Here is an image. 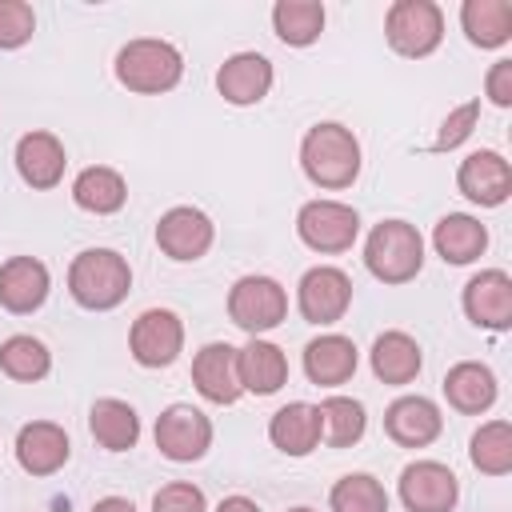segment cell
Masks as SVG:
<instances>
[{"label": "cell", "instance_id": "1", "mask_svg": "<svg viewBox=\"0 0 512 512\" xmlns=\"http://www.w3.org/2000/svg\"><path fill=\"white\" fill-rule=\"evenodd\" d=\"M300 164L320 188H348L360 172V144L344 124H316L300 144Z\"/></svg>", "mask_w": 512, "mask_h": 512}, {"label": "cell", "instance_id": "2", "mask_svg": "<svg viewBox=\"0 0 512 512\" xmlns=\"http://www.w3.org/2000/svg\"><path fill=\"white\" fill-rule=\"evenodd\" d=\"M68 288H72L76 304L104 312V308H116V304L128 296V288H132V268H128V260H124L120 252H112V248H88V252H80V256L72 260V268H68Z\"/></svg>", "mask_w": 512, "mask_h": 512}, {"label": "cell", "instance_id": "3", "mask_svg": "<svg viewBox=\"0 0 512 512\" xmlns=\"http://www.w3.org/2000/svg\"><path fill=\"white\" fill-rule=\"evenodd\" d=\"M364 264L384 284H404L424 264V240L404 220H380L364 244Z\"/></svg>", "mask_w": 512, "mask_h": 512}, {"label": "cell", "instance_id": "4", "mask_svg": "<svg viewBox=\"0 0 512 512\" xmlns=\"http://www.w3.org/2000/svg\"><path fill=\"white\" fill-rule=\"evenodd\" d=\"M180 72H184V60H180V52H176L168 40L144 36V40L124 44L120 56H116V76H120V84L132 88V92H144V96L176 88V84H180Z\"/></svg>", "mask_w": 512, "mask_h": 512}, {"label": "cell", "instance_id": "5", "mask_svg": "<svg viewBox=\"0 0 512 512\" xmlns=\"http://www.w3.org/2000/svg\"><path fill=\"white\" fill-rule=\"evenodd\" d=\"M384 32H388V44L400 56H428V52L440 48L444 16H440V8L432 0H396L388 8Z\"/></svg>", "mask_w": 512, "mask_h": 512}, {"label": "cell", "instance_id": "6", "mask_svg": "<svg viewBox=\"0 0 512 512\" xmlns=\"http://www.w3.org/2000/svg\"><path fill=\"white\" fill-rule=\"evenodd\" d=\"M288 312V296L272 276H240L228 292V316L232 324H240L244 332H268L284 320Z\"/></svg>", "mask_w": 512, "mask_h": 512}, {"label": "cell", "instance_id": "7", "mask_svg": "<svg viewBox=\"0 0 512 512\" xmlns=\"http://www.w3.org/2000/svg\"><path fill=\"white\" fill-rule=\"evenodd\" d=\"M296 232L316 252H344L360 232V216L340 200H308L296 216Z\"/></svg>", "mask_w": 512, "mask_h": 512}, {"label": "cell", "instance_id": "8", "mask_svg": "<svg viewBox=\"0 0 512 512\" xmlns=\"http://www.w3.org/2000/svg\"><path fill=\"white\" fill-rule=\"evenodd\" d=\"M212 444V420L192 404H172L156 420V448L168 460H200Z\"/></svg>", "mask_w": 512, "mask_h": 512}, {"label": "cell", "instance_id": "9", "mask_svg": "<svg viewBox=\"0 0 512 512\" xmlns=\"http://www.w3.org/2000/svg\"><path fill=\"white\" fill-rule=\"evenodd\" d=\"M128 344H132V356H136L144 368H164V364H172V360L180 356V348H184V324H180V316L168 312V308H148V312L136 316Z\"/></svg>", "mask_w": 512, "mask_h": 512}, {"label": "cell", "instance_id": "10", "mask_svg": "<svg viewBox=\"0 0 512 512\" xmlns=\"http://www.w3.org/2000/svg\"><path fill=\"white\" fill-rule=\"evenodd\" d=\"M460 488L452 468L436 460H416L400 472V500L408 512H452Z\"/></svg>", "mask_w": 512, "mask_h": 512}, {"label": "cell", "instance_id": "11", "mask_svg": "<svg viewBox=\"0 0 512 512\" xmlns=\"http://www.w3.org/2000/svg\"><path fill=\"white\" fill-rule=\"evenodd\" d=\"M300 316L312 324H336L352 304V280L340 268H308L300 280Z\"/></svg>", "mask_w": 512, "mask_h": 512}, {"label": "cell", "instance_id": "12", "mask_svg": "<svg viewBox=\"0 0 512 512\" xmlns=\"http://www.w3.org/2000/svg\"><path fill=\"white\" fill-rule=\"evenodd\" d=\"M156 244L172 260H200L212 248V220L200 208H172L156 224Z\"/></svg>", "mask_w": 512, "mask_h": 512}, {"label": "cell", "instance_id": "13", "mask_svg": "<svg viewBox=\"0 0 512 512\" xmlns=\"http://www.w3.org/2000/svg\"><path fill=\"white\" fill-rule=\"evenodd\" d=\"M464 312L480 328H508L512 324V280L500 268H488L468 280L464 288Z\"/></svg>", "mask_w": 512, "mask_h": 512}, {"label": "cell", "instance_id": "14", "mask_svg": "<svg viewBox=\"0 0 512 512\" xmlns=\"http://www.w3.org/2000/svg\"><path fill=\"white\" fill-rule=\"evenodd\" d=\"M456 184H460V192L468 196V200H476V204H504L508 200V192H512V168H508V160L500 156V152H472L464 164H460V172H456Z\"/></svg>", "mask_w": 512, "mask_h": 512}, {"label": "cell", "instance_id": "15", "mask_svg": "<svg viewBox=\"0 0 512 512\" xmlns=\"http://www.w3.org/2000/svg\"><path fill=\"white\" fill-rule=\"evenodd\" d=\"M216 88H220V96L228 104H256L272 88V64L260 52H236V56H228L220 64Z\"/></svg>", "mask_w": 512, "mask_h": 512}, {"label": "cell", "instance_id": "16", "mask_svg": "<svg viewBox=\"0 0 512 512\" xmlns=\"http://www.w3.org/2000/svg\"><path fill=\"white\" fill-rule=\"evenodd\" d=\"M192 384L212 404H232L244 388L236 376V348L232 344H204L192 360Z\"/></svg>", "mask_w": 512, "mask_h": 512}, {"label": "cell", "instance_id": "17", "mask_svg": "<svg viewBox=\"0 0 512 512\" xmlns=\"http://www.w3.org/2000/svg\"><path fill=\"white\" fill-rule=\"evenodd\" d=\"M48 296V268L32 256H12L0 264V304L16 316L36 312Z\"/></svg>", "mask_w": 512, "mask_h": 512}, {"label": "cell", "instance_id": "18", "mask_svg": "<svg viewBox=\"0 0 512 512\" xmlns=\"http://www.w3.org/2000/svg\"><path fill=\"white\" fill-rule=\"evenodd\" d=\"M384 428L404 448H424L440 436V408L424 396H400L384 412Z\"/></svg>", "mask_w": 512, "mask_h": 512}, {"label": "cell", "instance_id": "19", "mask_svg": "<svg viewBox=\"0 0 512 512\" xmlns=\"http://www.w3.org/2000/svg\"><path fill=\"white\" fill-rule=\"evenodd\" d=\"M16 460L32 476H52L68 460V436L52 420H32L16 436Z\"/></svg>", "mask_w": 512, "mask_h": 512}, {"label": "cell", "instance_id": "20", "mask_svg": "<svg viewBox=\"0 0 512 512\" xmlns=\"http://www.w3.org/2000/svg\"><path fill=\"white\" fill-rule=\"evenodd\" d=\"M16 168L32 188H56L64 176V144L52 132H28L16 144Z\"/></svg>", "mask_w": 512, "mask_h": 512}, {"label": "cell", "instance_id": "21", "mask_svg": "<svg viewBox=\"0 0 512 512\" xmlns=\"http://www.w3.org/2000/svg\"><path fill=\"white\" fill-rule=\"evenodd\" d=\"M236 376H240V388H248L256 396H268L288 380V360H284V352L276 344L248 340L236 352Z\"/></svg>", "mask_w": 512, "mask_h": 512}, {"label": "cell", "instance_id": "22", "mask_svg": "<svg viewBox=\"0 0 512 512\" xmlns=\"http://www.w3.org/2000/svg\"><path fill=\"white\" fill-rule=\"evenodd\" d=\"M304 372L312 384H344L352 372H356V344L348 336H316L308 348H304Z\"/></svg>", "mask_w": 512, "mask_h": 512}, {"label": "cell", "instance_id": "23", "mask_svg": "<svg viewBox=\"0 0 512 512\" xmlns=\"http://www.w3.org/2000/svg\"><path fill=\"white\" fill-rule=\"evenodd\" d=\"M444 396H448V404L456 412L476 416V412L492 408V400H496V376H492V368H484L476 360H464V364H456L444 376Z\"/></svg>", "mask_w": 512, "mask_h": 512}, {"label": "cell", "instance_id": "24", "mask_svg": "<svg viewBox=\"0 0 512 512\" xmlns=\"http://www.w3.org/2000/svg\"><path fill=\"white\" fill-rule=\"evenodd\" d=\"M268 436H272V444L280 448V452H288V456H308L316 444H320V412L312 408V404H284L276 416H272V424H268Z\"/></svg>", "mask_w": 512, "mask_h": 512}, {"label": "cell", "instance_id": "25", "mask_svg": "<svg viewBox=\"0 0 512 512\" xmlns=\"http://www.w3.org/2000/svg\"><path fill=\"white\" fill-rule=\"evenodd\" d=\"M432 244H436V252H440L448 264H468V260H476V256L488 248V232H484V224H480L476 216L452 212V216H444V220L436 224Z\"/></svg>", "mask_w": 512, "mask_h": 512}, {"label": "cell", "instance_id": "26", "mask_svg": "<svg viewBox=\"0 0 512 512\" xmlns=\"http://www.w3.org/2000/svg\"><path fill=\"white\" fill-rule=\"evenodd\" d=\"M372 372L384 384H408L420 372V344L408 332H384L372 344Z\"/></svg>", "mask_w": 512, "mask_h": 512}, {"label": "cell", "instance_id": "27", "mask_svg": "<svg viewBox=\"0 0 512 512\" xmlns=\"http://www.w3.org/2000/svg\"><path fill=\"white\" fill-rule=\"evenodd\" d=\"M460 24H464L472 44L500 48L512 36V4L508 0H464Z\"/></svg>", "mask_w": 512, "mask_h": 512}, {"label": "cell", "instance_id": "28", "mask_svg": "<svg viewBox=\"0 0 512 512\" xmlns=\"http://www.w3.org/2000/svg\"><path fill=\"white\" fill-rule=\"evenodd\" d=\"M124 196H128L124 176H120L116 168H104V164L84 168V172L76 176V184H72V200H76L84 212H96V216L116 212V208L124 204Z\"/></svg>", "mask_w": 512, "mask_h": 512}, {"label": "cell", "instance_id": "29", "mask_svg": "<svg viewBox=\"0 0 512 512\" xmlns=\"http://www.w3.org/2000/svg\"><path fill=\"white\" fill-rule=\"evenodd\" d=\"M88 428H92V436H96L108 452H124V448H132V444H136V436H140V420H136L132 404L112 400V396L92 404Z\"/></svg>", "mask_w": 512, "mask_h": 512}, {"label": "cell", "instance_id": "30", "mask_svg": "<svg viewBox=\"0 0 512 512\" xmlns=\"http://www.w3.org/2000/svg\"><path fill=\"white\" fill-rule=\"evenodd\" d=\"M272 24H276V36L284 44L304 48L324 28V4H316V0H280L272 8Z\"/></svg>", "mask_w": 512, "mask_h": 512}, {"label": "cell", "instance_id": "31", "mask_svg": "<svg viewBox=\"0 0 512 512\" xmlns=\"http://www.w3.org/2000/svg\"><path fill=\"white\" fill-rule=\"evenodd\" d=\"M320 436L332 444V448H348L364 436V404L352 400V396H328L320 408Z\"/></svg>", "mask_w": 512, "mask_h": 512}, {"label": "cell", "instance_id": "32", "mask_svg": "<svg viewBox=\"0 0 512 512\" xmlns=\"http://www.w3.org/2000/svg\"><path fill=\"white\" fill-rule=\"evenodd\" d=\"M472 464L488 476H504L512 468V424L508 420H492L480 424L472 436Z\"/></svg>", "mask_w": 512, "mask_h": 512}, {"label": "cell", "instance_id": "33", "mask_svg": "<svg viewBox=\"0 0 512 512\" xmlns=\"http://www.w3.org/2000/svg\"><path fill=\"white\" fill-rule=\"evenodd\" d=\"M0 368L12 380H40V376H48L52 356L36 336H8L0 344Z\"/></svg>", "mask_w": 512, "mask_h": 512}, {"label": "cell", "instance_id": "34", "mask_svg": "<svg viewBox=\"0 0 512 512\" xmlns=\"http://www.w3.org/2000/svg\"><path fill=\"white\" fill-rule=\"evenodd\" d=\"M332 512H388V492L380 488V480H372L364 472H352V476L336 480Z\"/></svg>", "mask_w": 512, "mask_h": 512}, {"label": "cell", "instance_id": "35", "mask_svg": "<svg viewBox=\"0 0 512 512\" xmlns=\"http://www.w3.org/2000/svg\"><path fill=\"white\" fill-rule=\"evenodd\" d=\"M36 28V16L24 0H0V48H20Z\"/></svg>", "mask_w": 512, "mask_h": 512}, {"label": "cell", "instance_id": "36", "mask_svg": "<svg viewBox=\"0 0 512 512\" xmlns=\"http://www.w3.org/2000/svg\"><path fill=\"white\" fill-rule=\"evenodd\" d=\"M476 116H480V104H476V100L460 104V108L440 124V136H436L432 152H448V148H456L460 140H468V132L476 128Z\"/></svg>", "mask_w": 512, "mask_h": 512}, {"label": "cell", "instance_id": "37", "mask_svg": "<svg viewBox=\"0 0 512 512\" xmlns=\"http://www.w3.org/2000/svg\"><path fill=\"white\" fill-rule=\"evenodd\" d=\"M152 512H204V492L196 484H164L152 500Z\"/></svg>", "mask_w": 512, "mask_h": 512}, {"label": "cell", "instance_id": "38", "mask_svg": "<svg viewBox=\"0 0 512 512\" xmlns=\"http://www.w3.org/2000/svg\"><path fill=\"white\" fill-rule=\"evenodd\" d=\"M488 96L500 108L512 104V60H496L492 64V72H488Z\"/></svg>", "mask_w": 512, "mask_h": 512}, {"label": "cell", "instance_id": "39", "mask_svg": "<svg viewBox=\"0 0 512 512\" xmlns=\"http://www.w3.org/2000/svg\"><path fill=\"white\" fill-rule=\"evenodd\" d=\"M92 512H136V508H132V500H124V496H104V500L92 504Z\"/></svg>", "mask_w": 512, "mask_h": 512}, {"label": "cell", "instance_id": "40", "mask_svg": "<svg viewBox=\"0 0 512 512\" xmlns=\"http://www.w3.org/2000/svg\"><path fill=\"white\" fill-rule=\"evenodd\" d=\"M216 512H260L248 496H228V500H220V508Z\"/></svg>", "mask_w": 512, "mask_h": 512}, {"label": "cell", "instance_id": "41", "mask_svg": "<svg viewBox=\"0 0 512 512\" xmlns=\"http://www.w3.org/2000/svg\"><path fill=\"white\" fill-rule=\"evenodd\" d=\"M292 512H312V508H292Z\"/></svg>", "mask_w": 512, "mask_h": 512}]
</instances>
